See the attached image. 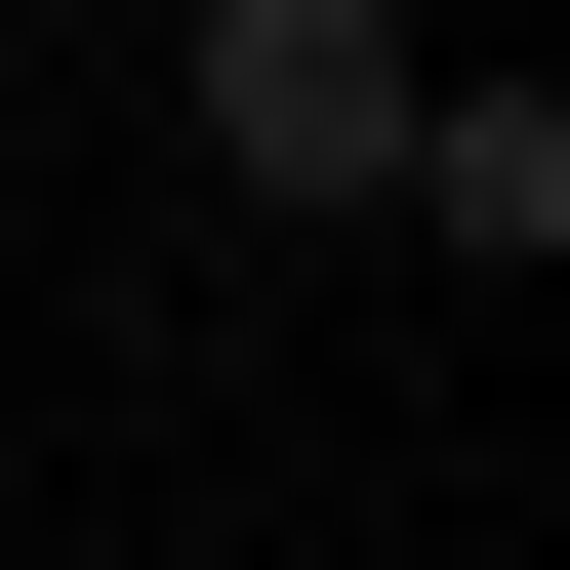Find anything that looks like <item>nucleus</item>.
<instances>
[{
	"label": "nucleus",
	"instance_id": "nucleus-1",
	"mask_svg": "<svg viewBox=\"0 0 570 570\" xmlns=\"http://www.w3.org/2000/svg\"><path fill=\"white\" fill-rule=\"evenodd\" d=\"M204 204H407V0H204Z\"/></svg>",
	"mask_w": 570,
	"mask_h": 570
},
{
	"label": "nucleus",
	"instance_id": "nucleus-2",
	"mask_svg": "<svg viewBox=\"0 0 570 570\" xmlns=\"http://www.w3.org/2000/svg\"><path fill=\"white\" fill-rule=\"evenodd\" d=\"M407 204H449V245L530 285V245H570V122H530V82H407Z\"/></svg>",
	"mask_w": 570,
	"mask_h": 570
}]
</instances>
